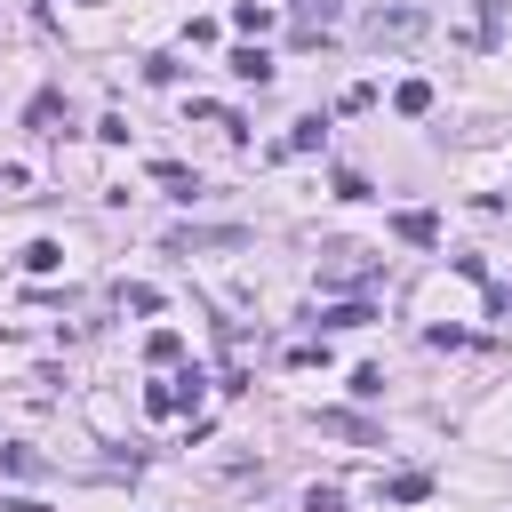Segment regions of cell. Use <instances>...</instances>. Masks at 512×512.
Segmentation results:
<instances>
[{"label":"cell","mask_w":512,"mask_h":512,"mask_svg":"<svg viewBox=\"0 0 512 512\" xmlns=\"http://www.w3.org/2000/svg\"><path fill=\"white\" fill-rule=\"evenodd\" d=\"M424 40V8H376L368 16V48H408Z\"/></svg>","instance_id":"6da1fadb"},{"label":"cell","mask_w":512,"mask_h":512,"mask_svg":"<svg viewBox=\"0 0 512 512\" xmlns=\"http://www.w3.org/2000/svg\"><path fill=\"white\" fill-rule=\"evenodd\" d=\"M336 8H344V0H296V8H288L296 48H320V40H328V24H336Z\"/></svg>","instance_id":"7a4b0ae2"},{"label":"cell","mask_w":512,"mask_h":512,"mask_svg":"<svg viewBox=\"0 0 512 512\" xmlns=\"http://www.w3.org/2000/svg\"><path fill=\"white\" fill-rule=\"evenodd\" d=\"M168 248L176 256H192V248H248V232L240 224H200V232H168Z\"/></svg>","instance_id":"3957f363"},{"label":"cell","mask_w":512,"mask_h":512,"mask_svg":"<svg viewBox=\"0 0 512 512\" xmlns=\"http://www.w3.org/2000/svg\"><path fill=\"white\" fill-rule=\"evenodd\" d=\"M192 400H200V376H176V384H152V392H144L152 416H176V408H192Z\"/></svg>","instance_id":"277c9868"},{"label":"cell","mask_w":512,"mask_h":512,"mask_svg":"<svg viewBox=\"0 0 512 512\" xmlns=\"http://www.w3.org/2000/svg\"><path fill=\"white\" fill-rule=\"evenodd\" d=\"M320 432H336V440H360V448H376L384 432L368 424V416H352V408H320Z\"/></svg>","instance_id":"5b68a950"},{"label":"cell","mask_w":512,"mask_h":512,"mask_svg":"<svg viewBox=\"0 0 512 512\" xmlns=\"http://www.w3.org/2000/svg\"><path fill=\"white\" fill-rule=\"evenodd\" d=\"M24 120H32L40 136H56V120H64V96H56V88H40V96L24 104Z\"/></svg>","instance_id":"8992f818"},{"label":"cell","mask_w":512,"mask_h":512,"mask_svg":"<svg viewBox=\"0 0 512 512\" xmlns=\"http://www.w3.org/2000/svg\"><path fill=\"white\" fill-rule=\"evenodd\" d=\"M392 232H400V240H416V248H432V240H440V224H432L424 208H400V216H392Z\"/></svg>","instance_id":"52a82bcc"},{"label":"cell","mask_w":512,"mask_h":512,"mask_svg":"<svg viewBox=\"0 0 512 512\" xmlns=\"http://www.w3.org/2000/svg\"><path fill=\"white\" fill-rule=\"evenodd\" d=\"M232 80H256V88H264V80H272V56H264V48H232Z\"/></svg>","instance_id":"ba28073f"},{"label":"cell","mask_w":512,"mask_h":512,"mask_svg":"<svg viewBox=\"0 0 512 512\" xmlns=\"http://www.w3.org/2000/svg\"><path fill=\"white\" fill-rule=\"evenodd\" d=\"M320 136H328V120H320V112H304V120H296V128L280 136V152H312Z\"/></svg>","instance_id":"9c48e42d"},{"label":"cell","mask_w":512,"mask_h":512,"mask_svg":"<svg viewBox=\"0 0 512 512\" xmlns=\"http://www.w3.org/2000/svg\"><path fill=\"white\" fill-rule=\"evenodd\" d=\"M392 112H408V120L432 112V88H424V80H400V88H392Z\"/></svg>","instance_id":"30bf717a"},{"label":"cell","mask_w":512,"mask_h":512,"mask_svg":"<svg viewBox=\"0 0 512 512\" xmlns=\"http://www.w3.org/2000/svg\"><path fill=\"white\" fill-rule=\"evenodd\" d=\"M152 176H160L176 200H192V192H200V176H192V168H176V160H152Z\"/></svg>","instance_id":"8fae6325"},{"label":"cell","mask_w":512,"mask_h":512,"mask_svg":"<svg viewBox=\"0 0 512 512\" xmlns=\"http://www.w3.org/2000/svg\"><path fill=\"white\" fill-rule=\"evenodd\" d=\"M328 280H368V256L360 248H328Z\"/></svg>","instance_id":"7c38bea8"},{"label":"cell","mask_w":512,"mask_h":512,"mask_svg":"<svg viewBox=\"0 0 512 512\" xmlns=\"http://www.w3.org/2000/svg\"><path fill=\"white\" fill-rule=\"evenodd\" d=\"M384 496H392V504H424V496H432V480H424V472H400Z\"/></svg>","instance_id":"4fadbf2b"},{"label":"cell","mask_w":512,"mask_h":512,"mask_svg":"<svg viewBox=\"0 0 512 512\" xmlns=\"http://www.w3.org/2000/svg\"><path fill=\"white\" fill-rule=\"evenodd\" d=\"M56 264H64L56 240H32V248H24V272H56Z\"/></svg>","instance_id":"5bb4252c"},{"label":"cell","mask_w":512,"mask_h":512,"mask_svg":"<svg viewBox=\"0 0 512 512\" xmlns=\"http://www.w3.org/2000/svg\"><path fill=\"white\" fill-rule=\"evenodd\" d=\"M368 320H376V304H360V296H352V304H336V312H328V328H368Z\"/></svg>","instance_id":"9a60e30c"},{"label":"cell","mask_w":512,"mask_h":512,"mask_svg":"<svg viewBox=\"0 0 512 512\" xmlns=\"http://www.w3.org/2000/svg\"><path fill=\"white\" fill-rule=\"evenodd\" d=\"M232 24H240V32H264V24H272V8H264V0H240V8H232Z\"/></svg>","instance_id":"2e32d148"},{"label":"cell","mask_w":512,"mask_h":512,"mask_svg":"<svg viewBox=\"0 0 512 512\" xmlns=\"http://www.w3.org/2000/svg\"><path fill=\"white\" fill-rule=\"evenodd\" d=\"M144 352H152V360H160V368H168V360H184V336H176V328H160V336H152V344H144Z\"/></svg>","instance_id":"e0dca14e"},{"label":"cell","mask_w":512,"mask_h":512,"mask_svg":"<svg viewBox=\"0 0 512 512\" xmlns=\"http://www.w3.org/2000/svg\"><path fill=\"white\" fill-rule=\"evenodd\" d=\"M304 512H344V496H336V488H312V496H304Z\"/></svg>","instance_id":"ac0fdd59"},{"label":"cell","mask_w":512,"mask_h":512,"mask_svg":"<svg viewBox=\"0 0 512 512\" xmlns=\"http://www.w3.org/2000/svg\"><path fill=\"white\" fill-rule=\"evenodd\" d=\"M496 16H504V0H480V40H496Z\"/></svg>","instance_id":"d6986e66"}]
</instances>
